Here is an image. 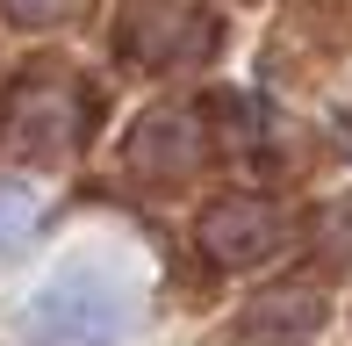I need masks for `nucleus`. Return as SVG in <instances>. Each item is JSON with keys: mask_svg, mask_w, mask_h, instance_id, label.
<instances>
[{"mask_svg": "<svg viewBox=\"0 0 352 346\" xmlns=\"http://www.w3.org/2000/svg\"><path fill=\"white\" fill-rule=\"evenodd\" d=\"M144 318V296L108 260H65L29 303V332L43 346H116Z\"/></svg>", "mask_w": 352, "mask_h": 346, "instance_id": "nucleus-1", "label": "nucleus"}, {"mask_svg": "<svg viewBox=\"0 0 352 346\" xmlns=\"http://www.w3.org/2000/svg\"><path fill=\"white\" fill-rule=\"evenodd\" d=\"M36 245V195L29 187H0V260Z\"/></svg>", "mask_w": 352, "mask_h": 346, "instance_id": "nucleus-2", "label": "nucleus"}]
</instances>
